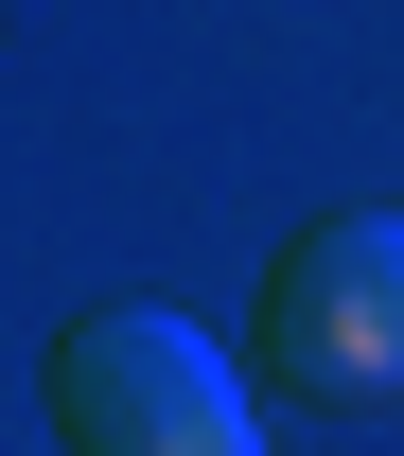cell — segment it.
Wrapping results in <instances>:
<instances>
[{
    "label": "cell",
    "mask_w": 404,
    "mask_h": 456,
    "mask_svg": "<svg viewBox=\"0 0 404 456\" xmlns=\"http://www.w3.org/2000/svg\"><path fill=\"white\" fill-rule=\"evenodd\" d=\"M54 439L70 456H264V421H246V369L176 298H88L54 334Z\"/></svg>",
    "instance_id": "6da1fadb"
},
{
    "label": "cell",
    "mask_w": 404,
    "mask_h": 456,
    "mask_svg": "<svg viewBox=\"0 0 404 456\" xmlns=\"http://www.w3.org/2000/svg\"><path fill=\"white\" fill-rule=\"evenodd\" d=\"M264 369L299 403H404V211H317L264 264Z\"/></svg>",
    "instance_id": "7a4b0ae2"
}]
</instances>
